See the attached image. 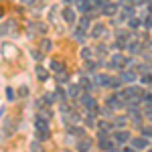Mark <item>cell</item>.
<instances>
[{
	"label": "cell",
	"instance_id": "cell-1",
	"mask_svg": "<svg viewBox=\"0 0 152 152\" xmlns=\"http://www.w3.org/2000/svg\"><path fill=\"white\" fill-rule=\"evenodd\" d=\"M61 16H63V20H65V23H69V24H73L75 20H77V12L73 10V8H69V6H65V8H63Z\"/></svg>",
	"mask_w": 152,
	"mask_h": 152
},
{
	"label": "cell",
	"instance_id": "cell-2",
	"mask_svg": "<svg viewBox=\"0 0 152 152\" xmlns=\"http://www.w3.org/2000/svg\"><path fill=\"white\" fill-rule=\"evenodd\" d=\"M79 104H81L83 107H87V110H91V112H95V110H97V102H95L91 95H83L81 99H79Z\"/></svg>",
	"mask_w": 152,
	"mask_h": 152
},
{
	"label": "cell",
	"instance_id": "cell-3",
	"mask_svg": "<svg viewBox=\"0 0 152 152\" xmlns=\"http://www.w3.org/2000/svg\"><path fill=\"white\" fill-rule=\"evenodd\" d=\"M128 140H132V138H130V132H126V130H118V132H114V142H118V144H126Z\"/></svg>",
	"mask_w": 152,
	"mask_h": 152
},
{
	"label": "cell",
	"instance_id": "cell-4",
	"mask_svg": "<svg viewBox=\"0 0 152 152\" xmlns=\"http://www.w3.org/2000/svg\"><path fill=\"white\" fill-rule=\"evenodd\" d=\"M91 37H94V39H102V37H105V24H102V23L94 24V28H91Z\"/></svg>",
	"mask_w": 152,
	"mask_h": 152
},
{
	"label": "cell",
	"instance_id": "cell-5",
	"mask_svg": "<svg viewBox=\"0 0 152 152\" xmlns=\"http://www.w3.org/2000/svg\"><path fill=\"white\" fill-rule=\"evenodd\" d=\"M35 130H49V120L39 114V116L35 118Z\"/></svg>",
	"mask_w": 152,
	"mask_h": 152
},
{
	"label": "cell",
	"instance_id": "cell-6",
	"mask_svg": "<svg viewBox=\"0 0 152 152\" xmlns=\"http://www.w3.org/2000/svg\"><path fill=\"white\" fill-rule=\"evenodd\" d=\"M136 77H138V75H136V71H122V73H120V79H122V81H126V83H132V81H136Z\"/></svg>",
	"mask_w": 152,
	"mask_h": 152
},
{
	"label": "cell",
	"instance_id": "cell-7",
	"mask_svg": "<svg viewBox=\"0 0 152 152\" xmlns=\"http://www.w3.org/2000/svg\"><path fill=\"white\" fill-rule=\"evenodd\" d=\"M110 67H112V69H120V67H124V55H114L112 61H110Z\"/></svg>",
	"mask_w": 152,
	"mask_h": 152
},
{
	"label": "cell",
	"instance_id": "cell-8",
	"mask_svg": "<svg viewBox=\"0 0 152 152\" xmlns=\"http://www.w3.org/2000/svg\"><path fill=\"white\" fill-rule=\"evenodd\" d=\"M77 10L81 12V14H87V12H91V4H89V0H79L77 2Z\"/></svg>",
	"mask_w": 152,
	"mask_h": 152
},
{
	"label": "cell",
	"instance_id": "cell-9",
	"mask_svg": "<svg viewBox=\"0 0 152 152\" xmlns=\"http://www.w3.org/2000/svg\"><path fill=\"white\" fill-rule=\"evenodd\" d=\"M105 104L110 105V107H114V110H116V107H120V105L124 104V102H122V99L118 97V94H116V95H110V97L105 99Z\"/></svg>",
	"mask_w": 152,
	"mask_h": 152
},
{
	"label": "cell",
	"instance_id": "cell-10",
	"mask_svg": "<svg viewBox=\"0 0 152 152\" xmlns=\"http://www.w3.org/2000/svg\"><path fill=\"white\" fill-rule=\"evenodd\" d=\"M118 6H120V4H105L104 8H102V12H104L105 16H114L118 12Z\"/></svg>",
	"mask_w": 152,
	"mask_h": 152
},
{
	"label": "cell",
	"instance_id": "cell-11",
	"mask_svg": "<svg viewBox=\"0 0 152 152\" xmlns=\"http://www.w3.org/2000/svg\"><path fill=\"white\" fill-rule=\"evenodd\" d=\"M107 81H110V77L104 75V73H95L94 75V83L95 85H107Z\"/></svg>",
	"mask_w": 152,
	"mask_h": 152
},
{
	"label": "cell",
	"instance_id": "cell-12",
	"mask_svg": "<svg viewBox=\"0 0 152 152\" xmlns=\"http://www.w3.org/2000/svg\"><path fill=\"white\" fill-rule=\"evenodd\" d=\"M79 87H83L85 91H91V89H94V83L89 81L85 75H81V77H79Z\"/></svg>",
	"mask_w": 152,
	"mask_h": 152
},
{
	"label": "cell",
	"instance_id": "cell-13",
	"mask_svg": "<svg viewBox=\"0 0 152 152\" xmlns=\"http://www.w3.org/2000/svg\"><path fill=\"white\" fill-rule=\"evenodd\" d=\"M146 144H148V140H144V138H132V148H136V150L146 148Z\"/></svg>",
	"mask_w": 152,
	"mask_h": 152
},
{
	"label": "cell",
	"instance_id": "cell-14",
	"mask_svg": "<svg viewBox=\"0 0 152 152\" xmlns=\"http://www.w3.org/2000/svg\"><path fill=\"white\" fill-rule=\"evenodd\" d=\"M37 77H39L41 81H45V79H47V77H49V71L45 69L43 65H39V67H37Z\"/></svg>",
	"mask_w": 152,
	"mask_h": 152
},
{
	"label": "cell",
	"instance_id": "cell-15",
	"mask_svg": "<svg viewBox=\"0 0 152 152\" xmlns=\"http://www.w3.org/2000/svg\"><path fill=\"white\" fill-rule=\"evenodd\" d=\"M126 49H128L130 53H138V51H140V43H138V41H128Z\"/></svg>",
	"mask_w": 152,
	"mask_h": 152
},
{
	"label": "cell",
	"instance_id": "cell-16",
	"mask_svg": "<svg viewBox=\"0 0 152 152\" xmlns=\"http://www.w3.org/2000/svg\"><path fill=\"white\" fill-rule=\"evenodd\" d=\"M99 148H104V150H112V146H114V142L112 140H107V138H99Z\"/></svg>",
	"mask_w": 152,
	"mask_h": 152
},
{
	"label": "cell",
	"instance_id": "cell-17",
	"mask_svg": "<svg viewBox=\"0 0 152 152\" xmlns=\"http://www.w3.org/2000/svg\"><path fill=\"white\" fill-rule=\"evenodd\" d=\"M91 55H94V51H91L89 47H83L81 53H79V57H81L83 61H89V59H91Z\"/></svg>",
	"mask_w": 152,
	"mask_h": 152
},
{
	"label": "cell",
	"instance_id": "cell-18",
	"mask_svg": "<svg viewBox=\"0 0 152 152\" xmlns=\"http://www.w3.org/2000/svg\"><path fill=\"white\" fill-rule=\"evenodd\" d=\"M89 146H91V140L89 138H83L79 144H77V148H79V152H85V150H89Z\"/></svg>",
	"mask_w": 152,
	"mask_h": 152
},
{
	"label": "cell",
	"instance_id": "cell-19",
	"mask_svg": "<svg viewBox=\"0 0 152 152\" xmlns=\"http://www.w3.org/2000/svg\"><path fill=\"white\" fill-rule=\"evenodd\" d=\"M49 136H51L49 130H37V140H39V142H45Z\"/></svg>",
	"mask_w": 152,
	"mask_h": 152
},
{
	"label": "cell",
	"instance_id": "cell-20",
	"mask_svg": "<svg viewBox=\"0 0 152 152\" xmlns=\"http://www.w3.org/2000/svg\"><path fill=\"white\" fill-rule=\"evenodd\" d=\"M89 24H91V18H89V16H83L81 20H79V28L85 31V28H89Z\"/></svg>",
	"mask_w": 152,
	"mask_h": 152
},
{
	"label": "cell",
	"instance_id": "cell-21",
	"mask_svg": "<svg viewBox=\"0 0 152 152\" xmlns=\"http://www.w3.org/2000/svg\"><path fill=\"white\" fill-rule=\"evenodd\" d=\"M51 69L57 71V73H61V71H63V63H61V61H57V59H55V61H51Z\"/></svg>",
	"mask_w": 152,
	"mask_h": 152
},
{
	"label": "cell",
	"instance_id": "cell-22",
	"mask_svg": "<svg viewBox=\"0 0 152 152\" xmlns=\"http://www.w3.org/2000/svg\"><path fill=\"white\" fill-rule=\"evenodd\" d=\"M138 26H140V20L134 18V16H130L128 18V28H138Z\"/></svg>",
	"mask_w": 152,
	"mask_h": 152
},
{
	"label": "cell",
	"instance_id": "cell-23",
	"mask_svg": "<svg viewBox=\"0 0 152 152\" xmlns=\"http://www.w3.org/2000/svg\"><path fill=\"white\" fill-rule=\"evenodd\" d=\"M67 94H69L71 97H77V95H79V85H71L69 89H67Z\"/></svg>",
	"mask_w": 152,
	"mask_h": 152
},
{
	"label": "cell",
	"instance_id": "cell-24",
	"mask_svg": "<svg viewBox=\"0 0 152 152\" xmlns=\"http://www.w3.org/2000/svg\"><path fill=\"white\" fill-rule=\"evenodd\" d=\"M75 41H77V43H85V31L79 28V31L75 33Z\"/></svg>",
	"mask_w": 152,
	"mask_h": 152
},
{
	"label": "cell",
	"instance_id": "cell-25",
	"mask_svg": "<svg viewBox=\"0 0 152 152\" xmlns=\"http://www.w3.org/2000/svg\"><path fill=\"white\" fill-rule=\"evenodd\" d=\"M41 43H43V45H41V49H43V51H51V49H53V41H49V39L41 41Z\"/></svg>",
	"mask_w": 152,
	"mask_h": 152
},
{
	"label": "cell",
	"instance_id": "cell-26",
	"mask_svg": "<svg viewBox=\"0 0 152 152\" xmlns=\"http://www.w3.org/2000/svg\"><path fill=\"white\" fill-rule=\"evenodd\" d=\"M120 83H122V79H120V77H110L107 85H110V87H120Z\"/></svg>",
	"mask_w": 152,
	"mask_h": 152
},
{
	"label": "cell",
	"instance_id": "cell-27",
	"mask_svg": "<svg viewBox=\"0 0 152 152\" xmlns=\"http://www.w3.org/2000/svg\"><path fill=\"white\" fill-rule=\"evenodd\" d=\"M55 97H57V95H55V94H47V95H45V97H43V102H45V104H49V105H51V104H53V102H55Z\"/></svg>",
	"mask_w": 152,
	"mask_h": 152
},
{
	"label": "cell",
	"instance_id": "cell-28",
	"mask_svg": "<svg viewBox=\"0 0 152 152\" xmlns=\"http://www.w3.org/2000/svg\"><path fill=\"white\" fill-rule=\"evenodd\" d=\"M85 124L89 126V128H95L97 124H95V120H94V116H87V120H85Z\"/></svg>",
	"mask_w": 152,
	"mask_h": 152
},
{
	"label": "cell",
	"instance_id": "cell-29",
	"mask_svg": "<svg viewBox=\"0 0 152 152\" xmlns=\"http://www.w3.org/2000/svg\"><path fill=\"white\" fill-rule=\"evenodd\" d=\"M144 26H146V28H152V16H146V18H144Z\"/></svg>",
	"mask_w": 152,
	"mask_h": 152
},
{
	"label": "cell",
	"instance_id": "cell-30",
	"mask_svg": "<svg viewBox=\"0 0 152 152\" xmlns=\"http://www.w3.org/2000/svg\"><path fill=\"white\" fill-rule=\"evenodd\" d=\"M142 134H144L146 138H152V128H142Z\"/></svg>",
	"mask_w": 152,
	"mask_h": 152
},
{
	"label": "cell",
	"instance_id": "cell-31",
	"mask_svg": "<svg viewBox=\"0 0 152 152\" xmlns=\"http://www.w3.org/2000/svg\"><path fill=\"white\" fill-rule=\"evenodd\" d=\"M97 126H99V128H102V130L105 132V130H110V122H99Z\"/></svg>",
	"mask_w": 152,
	"mask_h": 152
},
{
	"label": "cell",
	"instance_id": "cell-32",
	"mask_svg": "<svg viewBox=\"0 0 152 152\" xmlns=\"http://www.w3.org/2000/svg\"><path fill=\"white\" fill-rule=\"evenodd\" d=\"M152 81V75H142V83H150Z\"/></svg>",
	"mask_w": 152,
	"mask_h": 152
},
{
	"label": "cell",
	"instance_id": "cell-33",
	"mask_svg": "<svg viewBox=\"0 0 152 152\" xmlns=\"http://www.w3.org/2000/svg\"><path fill=\"white\" fill-rule=\"evenodd\" d=\"M6 97H8V99H14V91H12V89H6Z\"/></svg>",
	"mask_w": 152,
	"mask_h": 152
},
{
	"label": "cell",
	"instance_id": "cell-34",
	"mask_svg": "<svg viewBox=\"0 0 152 152\" xmlns=\"http://www.w3.org/2000/svg\"><path fill=\"white\" fill-rule=\"evenodd\" d=\"M4 53H6V55H12V53H14V49L6 45V47H4Z\"/></svg>",
	"mask_w": 152,
	"mask_h": 152
},
{
	"label": "cell",
	"instance_id": "cell-35",
	"mask_svg": "<svg viewBox=\"0 0 152 152\" xmlns=\"http://www.w3.org/2000/svg\"><path fill=\"white\" fill-rule=\"evenodd\" d=\"M41 150V148H39V144H33V146H31V152H39Z\"/></svg>",
	"mask_w": 152,
	"mask_h": 152
},
{
	"label": "cell",
	"instance_id": "cell-36",
	"mask_svg": "<svg viewBox=\"0 0 152 152\" xmlns=\"http://www.w3.org/2000/svg\"><path fill=\"white\" fill-rule=\"evenodd\" d=\"M144 2H148V0H134V4H144Z\"/></svg>",
	"mask_w": 152,
	"mask_h": 152
},
{
	"label": "cell",
	"instance_id": "cell-37",
	"mask_svg": "<svg viewBox=\"0 0 152 152\" xmlns=\"http://www.w3.org/2000/svg\"><path fill=\"white\" fill-rule=\"evenodd\" d=\"M126 152H136V148H126Z\"/></svg>",
	"mask_w": 152,
	"mask_h": 152
},
{
	"label": "cell",
	"instance_id": "cell-38",
	"mask_svg": "<svg viewBox=\"0 0 152 152\" xmlns=\"http://www.w3.org/2000/svg\"><path fill=\"white\" fill-rule=\"evenodd\" d=\"M63 2H65V4H71V2H73V0H63Z\"/></svg>",
	"mask_w": 152,
	"mask_h": 152
},
{
	"label": "cell",
	"instance_id": "cell-39",
	"mask_svg": "<svg viewBox=\"0 0 152 152\" xmlns=\"http://www.w3.org/2000/svg\"><path fill=\"white\" fill-rule=\"evenodd\" d=\"M150 152H152V150H150Z\"/></svg>",
	"mask_w": 152,
	"mask_h": 152
}]
</instances>
